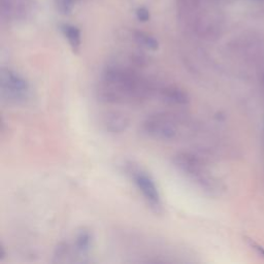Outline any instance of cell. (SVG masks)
I'll list each match as a JSON object with an SVG mask.
<instances>
[{"label":"cell","mask_w":264,"mask_h":264,"mask_svg":"<svg viewBox=\"0 0 264 264\" xmlns=\"http://www.w3.org/2000/svg\"><path fill=\"white\" fill-rule=\"evenodd\" d=\"M155 92L154 84L138 71L123 65L102 70L96 93L100 101L111 104H139Z\"/></svg>","instance_id":"obj_1"},{"label":"cell","mask_w":264,"mask_h":264,"mask_svg":"<svg viewBox=\"0 0 264 264\" xmlns=\"http://www.w3.org/2000/svg\"><path fill=\"white\" fill-rule=\"evenodd\" d=\"M172 161L175 169L201 191L211 195L218 193L220 183L200 156L191 152H179L173 156Z\"/></svg>","instance_id":"obj_2"},{"label":"cell","mask_w":264,"mask_h":264,"mask_svg":"<svg viewBox=\"0 0 264 264\" xmlns=\"http://www.w3.org/2000/svg\"><path fill=\"white\" fill-rule=\"evenodd\" d=\"M142 131L147 136L158 141H176L190 132V124L172 113H155L142 122Z\"/></svg>","instance_id":"obj_3"},{"label":"cell","mask_w":264,"mask_h":264,"mask_svg":"<svg viewBox=\"0 0 264 264\" xmlns=\"http://www.w3.org/2000/svg\"><path fill=\"white\" fill-rule=\"evenodd\" d=\"M124 169L126 175L130 177L137 190L140 192L151 211L157 215L162 214V196L155 179L148 173V171H146L140 164L134 161H127L124 165Z\"/></svg>","instance_id":"obj_4"},{"label":"cell","mask_w":264,"mask_h":264,"mask_svg":"<svg viewBox=\"0 0 264 264\" xmlns=\"http://www.w3.org/2000/svg\"><path fill=\"white\" fill-rule=\"evenodd\" d=\"M29 81L17 70L2 67L0 70V97L11 105H22L31 98Z\"/></svg>","instance_id":"obj_5"},{"label":"cell","mask_w":264,"mask_h":264,"mask_svg":"<svg viewBox=\"0 0 264 264\" xmlns=\"http://www.w3.org/2000/svg\"><path fill=\"white\" fill-rule=\"evenodd\" d=\"M159 93L163 100L171 104L187 105L190 102L189 94L176 85H166L159 88Z\"/></svg>","instance_id":"obj_6"},{"label":"cell","mask_w":264,"mask_h":264,"mask_svg":"<svg viewBox=\"0 0 264 264\" xmlns=\"http://www.w3.org/2000/svg\"><path fill=\"white\" fill-rule=\"evenodd\" d=\"M129 119L122 113L112 112L106 114L103 120V124L107 131L112 133H122L129 127Z\"/></svg>","instance_id":"obj_7"},{"label":"cell","mask_w":264,"mask_h":264,"mask_svg":"<svg viewBox=\"0 0 264 264\" xmlns=\"http://www.w3.org/2000/svg\"><path fill=\"white\" fill-rule=\"evenodd\" d=\"M94 242L93 234L90 230L82 229L79 231L75 237L74 249L75 252L80 255H87L92 249Z\"/></svg>","instance_id":"obj_8"},{"label":"cell","mask_w":264,"mask_h":264,"mask_svg":"<svg viewBox=\"0 0 264 264\" xmlns=\"http://www.w3.org/2000/svg\"><path fill=\"white\" fill-rule=\"evenodd\" d=\"M63 33L65 35V38L67 39L68 43L70 45L73 46L74 50H78L81 45V32L80 30L70 25H65L63 27Z\"/></svg>","instance_id":"obj_9"},{"label":"cell","mask_w":264,"mask_h":264,"mask_svg":"<svg viewBox=\"0 0 264 264\" xmlns=\"http://www.w3.org/2000/svg\"><path fill=\"white\" fill-rule=\"evenodd\" d=\"M135 40H136V42L139 44H141V45H143L145 47H147V49H149V50L156 51L159 47L158 41L156 40L155 38L151 37V35H148L146 33L137 32L135 34Z\"/></svg>","instance_id":"obj_10"},{"label":"cell","mask_w":264,"mask_h":264,"mask_svg":"<svg viewBox=\"0 0 264 264\" xmlns=\"http://www.w3.org/2000/svg\"><path fill=\"white\" fill-rule=\"evenodd\" d=\"M136 16L139 21L147 22L150 20V13L146 8H139L136 13Z\"/></svg>","instance_id":"obj_11"},{"label":"cell","mask_w":264,"mask_h":264,"mask_svg":"<svg viewBox=\"0 0 264 264\" xmlns=\"http://www.w3.org/2000/svg\"><path fill=\"white\" fill-rule=\"evenodd\" d=\"M62 9L64 13H69L71 10V7H73V1L71 0H63V4H62Z\"/></svg>","instance_id":"obj_12"},{"label":"cell","mask_w":264,"mask_h":264,"mask_svg":"<svg viewBox=\"0 0 264 264\" xmlns=\"http://www.w3.org/2000/svg\"><path fill=\"white\" fill-rule=\"evenodd\" d=\"M250 246H251L252 248H253L254 250H256L261 256H264V248H263V247L259 246L258 244H256V243H254V242H250Z\"/></svg>","instance_id":"obj_13"}]
</instances>
